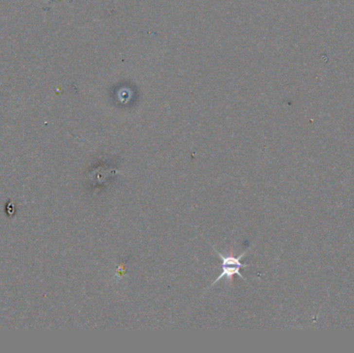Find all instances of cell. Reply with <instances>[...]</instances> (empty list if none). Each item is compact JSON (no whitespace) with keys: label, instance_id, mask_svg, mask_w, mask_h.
Instances as JSON below:
<instances>
[{"label":"cell","instance_id":"1","mask_svg":"<svg viewBox=\"0 0 354 353\" xmlns=\"http://www.w3.org/2000/svg\"><path fill=\"white\" fill-rule=\"evenodd\" d=\"M248 250V248H247V250L243 254H240L238 257L229 256V255L224 256L219 251L215 250L216 254H218V256L222 259V274L215 279V281L212 284V286H213L214 284L218 283L219 281H221L223 278H226L229 281H231L233 276H235V275L239 276L240 279H243V280L246 281V278L243 275H241L240 268H243V267L245 268V267L250 266V265H248V264H245V263L241 262V258L246 256Z\"/></svg>","mask_w":354,"mask_h":353}]
</instances>
